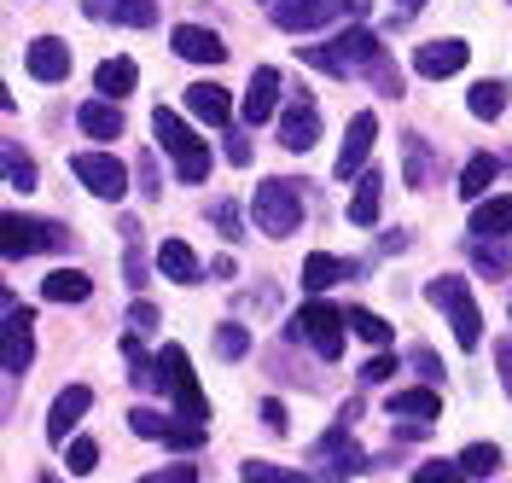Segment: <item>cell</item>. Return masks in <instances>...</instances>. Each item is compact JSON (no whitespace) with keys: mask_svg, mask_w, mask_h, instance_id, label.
I'll return each mask as SVG.
<instances>
[{"mask_svg":"<svg viewBox=\"0 0 512 483\" xmlns=\"http://www.w3.org/2000/svg\"><path fill=\"white\" fill-rule=\"evenodd\" d=\"M425 297H431L437 309H448L454 344H460V350H478V344H483V315H478V303H472V286H466V280H454V274H443V280H431V286H425Z\"/></svg>","mask_w":512,"mask_h":483,"instance_id":"cell-5","label":"cell"},{"mask_svg":"<svg viewBox=\"0 0 512 483\" xmlns=\"http://www.w3.org/2000/svg\"><path fill=\"white\" fill-rule=\"evenodd\" d=\"M88 18H117L128 30H152L158 24V0H82Z\"/></svg>","mask_w":512,"mask_h":483,"instance_id":"cell-17","label":"cell"},{"mask_svg":"<svg viewBox=\"0 0 512 483\" xmlns=\"http://www.w3.org/2000/svg\"><path fill=\"white\" fill-rule=\"evenodd\" d=\"M128 326H134V332H152V326H158V309H152V303H134V309H128Z\"/></svg>","mask_w":512,"mask_h":483,"instance_id":"cell-47","label":"cell"},{"mask_svg":"<svg viewBox=\"0 0 512 483\" xmlns=\"http://www.w3.org/2000/svg\"><path fill=\"white\" fill-rule=\"evenodd\" d=\"M367 76H373V82H379V88H384V94H390V99L402 94V70L390 65V59H379V65L367 70Z\"/></svg>","mask_w":512,"mask_h":483,"instance_id":"cell-43","label":"cell"},{"mask_svg":"<svg viewBox=\"0 0 512 483\" xmlns=\"http://www.w3.org/2000/svg\"><path fill=\"white\" fill-rule=\"evenodd\" d=\"M344 326H350V315H338L332 303H320L315 297V303L297 309V321L286 326V338H309L320 361H338V355H344Z\"/></svg>","mask_w":512,"mask_h":483,"instance_id":"cell-6","label":"cell"},{"mask_svg":"<svg viewBox=\"0 0 512 483\" xmlns=\"http://www.w3.org/2000/svg\"><path fill=\"white\" fill-rule=\"evenodd\" d=\"M0 163H6V187H18V193H30V187H35V163L24 158V152H18L12 140L0 146Z\"/></svg>","mask_w":512,"mask_h":483,"instance_id":"cell-35","label":"cell"},{"mask_svg":"<svg viewBox=\"0 0 512 483\" xmlns=\"http://www.w3.org/2000/svg\"><path fill=\"white\" fill-rule=\"evenodd\" d=\"M390 373H396V355H373V361L361 367V379H367V385H384Z\"/></svg>","mask_w":512,"mask_h":483,"instance_id":"cell-45","label":"cell"},{"mask_svg":"<svg viewBox=\"0 0 512 483\" xmlns=\"http://www.w3.org/2000/svg\"><path fill=\"white\" fill-rule=\"evenodd\" d=\"M466 105H472V117H483V123L501 117V111H507V82H478V88L466 94Z\"/></svg>","mask_w":512,"mask_h":483,"instance_id":"cell-32","label":"cell"},{"mask_svg":"<svg viewBox=\"0 0 512 483\" xmlns=\"http://www.w3.org/2000/svg\"><path fill=\"white\" fill-rule=\"evenodd\" d=\"M297 59L326 70V76H361V70H373L384 59V47L373 30H344V35H332L326 47H297Z\"/></svg>","mask_w":512,"mask_h":483,"instance_id":"cell-1","label":"cell"},{"mask_svg":"<svg viewBox=\"0 0 512 483\" xmlns=\"http://www.w3.org/2000/svg\"><path fill=\"white\" fill-rule=\"evenodd\" d=\"M227 163H239V169L251 163V140L245 134H227Z\"/></svg>","mask_w":512,"mask_h":483,"instance_id":"cell-48","label":"cell"},{"mask_svg":"<svg viewBox=\"0 0 512 483\" xmlns=\"http://www.w3.org/2000/svg\"><path fill=\"white\" fill-rule=\"evenodd\" d=\"M152 134H158L163 152L175 158V175H181L187 187H198V181L210 175V146H204V140H198L175 111H163V105H158V111H152Z\"/></svg>","mask_w":512,"mask_h":483,"instance_id":"cell-3","label":"cell"},{"mask_svg":"<svg viewBox=\"0 0 512 483\" xmlns=\"http://www.w3.org/2000/svg\"><path fill=\"white\" fill-rule=\"evenodd\" d=\"M320 140V111H315V99H297L286 117H280V146L286 152H309Z\"/></svg>","mask_w":512,"mask_h":483,"instance_id":"cell-16","label":"cell"},{"mask_svg":"<svg viewBox=\"0 0 512 483\" xmlns=\"http://www.w3.org/2000/svg\"><path fill=\"white\" fill-rule=\"evenodd\" d=\"M94 82H99V94H105V99H123L128 88L140 82V70H134V59H105Z\"/></svg>","mask_w":512,"mask_h":483,"instance_id":"cell-31","label":"cell"},{"mask_svg":"<svg viewBox=\"0 0 512 483\" xmlns=\"http://www.w3.org/2000/svg\"><path fill=\"white\" fill-rule=\"evenodd\" d=\"M373 140H379V117L373 111H355L350 117V134H344V152H338V181H350V175H361V163H367V152H373Z\"/></svg>","mask_w":512,"mask_h":483,"instance_id":"cell-12","label":"cell"},{"mask_svg":"<svg viewBox=\"0 0 512 483\" xmlns=\"http://www.w3.org/2000/svg\"><path fill=\"white\" fill-rule=\"evenodd\" d=\"M0 251H6V262H18V257H35V251H70V227L64 222H41V216H18V210H6L0 216Z\"/></svg>","mask_w":512,"mask_h":483,"instance_id":"cell-4","label":"cell"},{"mask_svg":"<svg viewBox=\"0 0 512 483\" xmlns=\"http://www.w3.org/2000/svg\"><path fill=\"white\" fill-rule=\"evenodd\" d=\"M379 198H384V175L379 169H361V175H355V198H350V222L373 227L379 222Z\"/></svg>","mask_w":512,"mask_h":483,"instance_id":"cell-24","label":"cell"},{"mask_svg":"<svg viewBox=\"0 0 512 483\" xmlns=\"http://www.w3.org/2000/svg\"><path fill=\"white\" fill-rule=\"evenodd\" d=\"M41 483H59V478H41Z\"/></svg>","mask_w":512,"mask_h":483,"instance_id":"cell-54","label":"cell"},{"mask_svg":"<svg viewBox=\"0 0 512 483\" xmlns=\"http://www.w3.org/2000/svg\"><path fill=\"white\" fill-rule=\"evenodd\" d=\"M70 169H76V181L94 198H111V204H117V198L128 193V169H123V158H111V152H76Z\"/></svg>","mask_w":512,"mask_h":483,"instance_id":"cell-10","label":"cell"},{"mask_svg":"<svg viewBox=\"0 0 512 483\" xmlns=\"http://www.w3.org/2000/svg\"><path fill=\"white\" fill-rule=\"evenodd\" d=\"M163 379H169V390H175V402H181V419H192V425H210V402H204V390H198V379H192V361L181 344H163L158 355Z\"/></svg>","mask_w":512,"mask_h":483,"instance_id":"cell-9","label":"cell"},{"mask_svg":"<svg viewBox=\"0 0 512 483\" xmlns=\"http://www.w3.org/2000/svg\"><path fill=\"white\" fill-rule=\"evenodd\" d=\"M128 425H134V437H152V443H163V431H169V419H163L158 408H134Z\"/></svg>","mask_w":512,"mask_h":483,"instance_id":"cell-41","label":"cell"},{"mask_svg":"<svg viewBox=\"0 0 512 483\" xmlns=\"http://www.w3.org/2000/svg\"><path fill=\"white\" fill-rule=\"evenodd\" d=\"M472 262H478V274H489V280L512 274V233L507 239H472Z\"/></svg>","mask_w":512,"mask_h":483,"instance_id":"cell-28","label":"cell"},{"mask_svg":"<svg viewBox=\"0 0 512 483\" xmlns=\"http://www.w3.org/2000/svg\"><path fill=\"white\" fill-rule=\"evenodd\" d=\"M94 408V390L88 385H64L53 396V414H47V443H70V431H76V419Z\"/></svg>","mask_w":512,"mask_h":483,"instance_id":"cell-14","label":"cell"},{"mask_svg":"<svg viewBox=\"0 0 512 483\" xmlns=\"http://www.w3.org/2000/svg\"><path fill=\"white\" fill-rule=\"evenodd\" d=\"M495 175H501V163L489 158V152H478V158L460 169V198H472V204H478V198L495 187Z\"/></svg>","mask_w":512,"mask_h":483,"instance_id":"cell-29","label":"cell"},{"mask_svg":"<svg viewBox=\"0 0 512 483\" xmlns=\"http://www.w3.org/2000/svg\"><path fill=\"white\" fill-rule=\"evenodd\" d=\"M123 361H128V367H134L128 379H134V385H140V390L163 385V367H158V361H152V355H146V350H140V332H128V338H123Z\"/></svg>","mask_w":512,"mask_h":483,"instance_id":"cell-30","label":"cell"},{"mask_svg":"<svg viewBox=\"0 0 512 483\" xmlns=\"http://www.w3.org/2000/svg\"><path fill=\"white\" fill-rule=\"evenodd\" d=\"M414 367H419V373H425V379H437V373H443V367H437V355L425 350V344H419V350H414Z\"/></svg>","mask_w":512,"mask_h":483,"instance_id":"cell-51","label":"cell"},{"mask_svg":"<svg viewBox=\"0 0 512 483\" xmlns=\"http://www.w3.org/2000/svg\"><path fill=\"white\" fill-rule=\"evenodd\" d=\"M408 187H431V152H425V140H408Z\"/></svg>","mask_w":512,"mask_h":483,"instance_id":"cell-40","label":"cell"},{"mask_svg":"<svg viewBox=\"0 0 512 483\" xmlns=\"http://www.w3.org/2000/svg\"><path fill=\"white\" fill-rule=\"evenodd\" d=\"M239 483H315V478H303V472H286V466H268V460H251Z\"/></svg>","mask_w":512,"mask_h":483,"instance_id":"cell-38","label":"cell"},{"mask_svg":"<svg viewBox=\"0 0 512 483\" xmlns=\"http://www.w3.org/2000/svg\"><path fill=\"white\" fill-rule=\"evenodd\" d=\"M204 437H210V425H169V431H163L169 449H198Z\"/></svg>","mask_w":512,"mask_h":483,"instance_id":"cell-42","label":"cell"},{"mask_svg":"<svg viewBox=\"0 0 512 483\" xmlns=\"http://www.w3.org/2000/svg\"><path fill=\"white\" fill-rule=\"evenodd\" d=\"M466 59H472V47H466L460 35H448V41H425V47H419L414 70L431 76V82H443V76H454V70H466Z\"/></svg>","mask_w":512,"mask_h":483,"instance_id":"cell-13","label":"cell"},{"mask_svg":"<svg viewBox=\"0 0 512 483\" xmlns=\"http://www.w3.org/2000/svg\"><path fill=\"white\" fill-rule=\"evenodd\" d=\"M41 297H47V303H88V297H94V280H88L82 268H53V274L41 280Z\"/></svg>","mask_w":512,"mask_h":483,"instance_id":"cell-23","label":"cell"},{"mask_svg":"<svg viewBox=\"0 0 512 483\" xmlns=\"http://www.w3.org/2000/svg\"><path fill=\"white\" fill-rule=\"evenodd\" d=\"M419 6H425V0H396V24H408V18H414Z\"/></svg>","mask_w":512,"mask_h":483,"instance_id":"cell-53","label":"cell"},{"mask_svg":"<svg viewBox=\"0 0 512 483\" xmlns=\"http://www.w3.org/2000/svg\"><path fill=\"white\" fill-rule=\"evenodd\" d=\"M390 419H414V425H431V419L443 414V396L431 385H419V390H390Z\"/></svg>","mask_w":512,"mask_h":483,"instance_id":"cell-20","label":"cell"},{"mask_svg":"<svg viewBox=\"0 0 512 483\" xmlns=\"http://www.w3.org/2000/svg\"><path fill=\"white\" fill-rule=\"evenodd\" d=\"M210 216H216V227H222L227 239H245V233H239V210H233L227 198H216V204H210Z\"/></svg>","mask_w":512,"mask_h":483,"instance_id":"cell-44","label":"cell"},{"mask_svg":"<svg viewBox=\"0 0 512 483\" xmlns=\"http://www.w3.org/2000/svg\"><path fill=\"white\" fill-rule=\"evenodd\" d=\"M350 274H355V262H338V257H326V251L303 257V291H326V286H338V280H350Z\"/></svg>","mask_w":512,"mask_h":483,"instance_id":"cell-27","label":"cell"},{"mask_svg":"<svg viewBox=\"0 0 512 483\" xmlns=\"http://www.w3.org/2000/svg\"><path fill=\"white\" fill-rule=\"evenodd\" d=\"M24 59H30L35 82H64V76H70V47H64L59 35H35Z\"/></svg>","mask_w":512,"mask_h":483,"instance_id":"cell-18","label":"cell"},{"mask_svg":"<svg viewBox=\"0 0 512 483\" xmlns=\"http://www.w3.org/2000/svg\"><path fill=\"white\" fill-rule=\"evenodd\" d=\"M414 483H466V466L460 460H425L414 472Z\"/></svg>","mask_w":512,"mask_h":483,"instance_id":"cell-39","label":"cell"},{"mask_svg":"<svg viewBox=\"0 0 512 483\" xmlns=\"http://www.w3.org/2000/svg\"><path fill=\"white\" fill-rule=\"evenodd\" d=\"M140 187H146L152 198L163 193V187H158V163H152V158H140Z\"/></svg>","mask_w":512,"mask_h":483,"instance_id":"cell-50","label":"cell"},{"mask_svg":"<svg viewBox=\"0 0 512 483\" xmlns=\"http://www.w3.org/2000/svg\"><path fill=\"white\" fill-rule=\"evenodd\" d=\"M472 233H478V239H507L512 233V193L478 198V210H472Z\"/></svg>","mask_w":512,"mask_h":483,"instance_id":"cell-25","label":"cell"},{"mask_svg":"<svg viewBox=\"0 0 512 483\" xmlns=\"http://www.w3.org/2000/svg\"><path fill=\"white\" fill-rule=\"evenodd\" d=\"M460 466H466V478H495L501 472V449L495 443H472V449H460Z\"/></svg>","mask_w":512,"mask_h":483,"instance_id":"cell-34","label":"cell"},{"mask_svg":"<svg viewBox=\"0 0 512 483\" xmlns=\"http://www.w3.org/2000/svg\"><path fill=\"white\" fill-rule=\"evenodd\" d=\"M355 414H361V402H350V408L338 414V425H332V431L320 437V449H315V454H320V478H326V483H344V478H355V472L367 466V454H361V449L350 443Z\"/></svg>","mask_w":512,"mask_h":483,"instance_id":"cell-7","label":"cell"},{"mask_svg":"<svg viewBox=\"0 0 512 483\" xmlns=\"http://www.w3.org/2000/svg\"><path fill=\"white\" fill-rule=\"evenodd\" d=\"M140 483H198V466H169V472H146Z\"/></svg>","mask_w":512,"mask_h":483,"instance_id":"cell-46","label":"cell"},{"mask_svg":"<svg viewBox=\"0 0 512 483\" xmlns=\"http://www.w3.org/2000/svg\"><path fill=\"white\" fill-rule=\"evenodd\" d=\"M495 367H501V385H507V396H512V344L495 350Z\"/></svg>","mask_w":512,"mask_h":483,"instance_id":"cell-52","label":"cell"},{"mask_svg":"<svg viewBox=\"0 0 512 483\" xmlns=\"http://www.w3.org/2000/svg\"><path fill=\"white\" fill-rule=\"evenodd\" d=\"M251 222H256V233H268V239H291V233L303 227V187L286 181V175L262 181L251 193Z\"/></svg>","mask_w":512,"mask_h":483,"instance_id":"cell-2","label":"cell"},{"mask_svg":"<svg viewBox=\"0 0 512 483\" xmlns=\"http://www.w3.org/2000/svg\"><path fill=\"white\" fill-rule=\"evenodd\" d=\"M187 111L198 117V123L222 129L227 117H233V99H227V88H216V82H192L187 88Z\"/></svg>","mask_w":512,"mask_h":483,"instance_id":"cell-21","label":"cell"},{"mask_svg":"<svg viewBox=\"0 0 512 483\" xmlns=\"http://www.w3.org/2000/svg\"><path fill=\"white\" fill-rule=\"evenodd\" d=\"M35 309H24L12 291H6V326H0V361H6V379H24L35 361Z\"/></svg>","mask_w":512,"mask_h":483,"instance_id":"cell-8","label":"cell"},{"mask_svg":"<svg viewBox=\"0 0 512 483\" xmlns=\"http://www.w3.org/2000/svg\"><path fill=\"white\" fill-rule=\"evenodd\" d=\"M216 350H222V361H239V355L251 350V332H245L239 321H222L216 326Z\"/></svg>","mask_w":512,"mask_h":483,"instance_id":"cell-37","label":"cell"},{"mask_svg":"<svg viewBox=\"0 0 512 483\" xmlns=\"http://www.w3.org/2000/svg\"><path fill=\"white\" fill-rule=\"evenodd\" d=\"M338 12H350V0H274V24L291 35L315 30V24L338 18Z\"/></svg>","mask_w":512,"mask_h":483,"instance_id":"cell-11","label":"cell"},{"mask_svg":"<svg viewBox=\"0 0 512 483\" xmlns=\"http://www.w3.org/2000/svg\"><path fill=\"white\" fill-rule=\"evenodd\" d=\"M158 268L175 280V286H198V257H192L187 239H163L158 245Z\"/></svg>","mask_w":512,"mask_h":483,"instance_id":"cell-26","label":"cell"},{"mask_svg":"<svg viewBox=\"0 0 512 483\" xmlns=\"http://www.w3.org/2000/svg\"><path fill=\"white\" fill-rule=\"evenodd\" d=\"M350 332L355 338H367V344H390V321H379V315H373V309H350Z\"/></svg>","mask_w":512,"mask_h":483,"instance_id":"cell-36","label":"cell"},{"mask_svg":"<svg viewBox=\"0 0 512 483\" xmlns=\"http://www.w3.org/2000/svg\"><path fill=\"white\" fill-rule=\"evenodd\" d=\"M76 123L88 140H117L123 134V111H117V99H88L82 111H76Z\"/></svg>","mask_w":512,"mask_h":483,"instance_id":"cell-22","label":"cell"},{"mask_svg":"<svg viewBox=\"0 0 512 483\" xmlns=\"http://www.w3.org/2000/svg\"><path fill=\"white\" fill-rule=\"evenodd\" d=\"M169 47H175L181 59H192V65H222V59H227L222 35H216V30H198V24H175Z\"/></svg>","mask_w":512,"mask_h":483,"instance_id":"cell-15","label":"cell"},{"mask_svg":"<svg viewBox=\"0 0 512 483\" xmlns=\"http://www.w3.org/2000/svg\"><path fill=\"white\" fill-rule=\"evenodd\" d=\"M64 466H70V478L99 472V443L94 437H70V443H64Z\"/></svg>","mask_w":512,"mask_h":483,"instance_id":"cell-33","label":"cell"},{"mask_svg":"<svg viewBox=\"0 0 512 483\" xmlns=\"http://www.w3.org/2000/svg\"><path fill=\"white\" fill-rule=\"evenodd\" d=\"M262 425H268V431H286V402L268 396V402H262Z\"/></svg>","mask_w":512,"mask_h":483,"instance_id":"cell-49","label":"cell"},{"mask_svg":"<svg viewBox=\"0 0 512 483\" xmlns=\"http://www.w3.org/2000/svg\"><path fill=\"white\" fill-rule=\"evenodd\" d=\"M274 99H280V70H274V65L251 70V88H245V105H239L251 129H256V123H268V117H274Z\"/></svg>","mask_w":512,"mask_h":483,"instance_id":"cell-19","label":"cell"}]
</instances>
